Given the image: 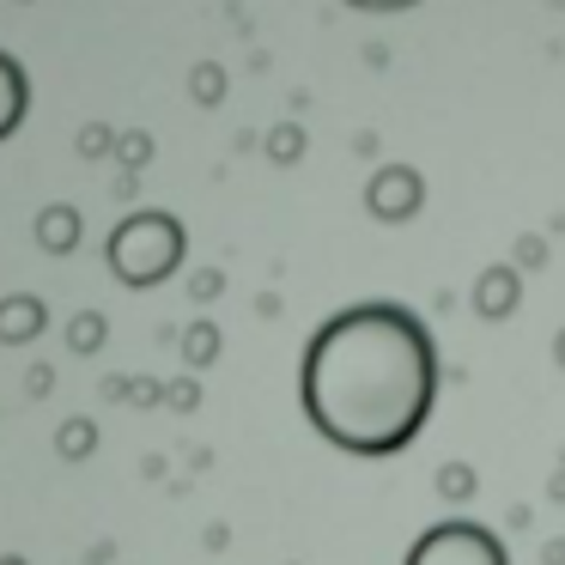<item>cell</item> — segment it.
<instances>
[{
	"label": "cell",
	"mask_w": 565,
	"mask_h": 565,
	"mask_svg": "<svg viewBox=\"0 0 565 565\" xmlns=\"http://www.w3.org/2000/svg\"><path fill=\"white\" fill-rule=\"evenodd\" d=\"M431 390H438L431 334L402 305L341 310L310 341L305 407L322 438L353 456H390L414 444L431 414Z\"/></svg>",
	"instance_id": "cell-1"
},
{
	"label": "cell",
	"mask_w": 565,
	"mask_h": 565,
	"mask_svg": "<svg viewBox=\"0 0 565 565\" xmlns=\"http://www.w3.org/2000/svg\"><path fill=\"white\" fill-rule=\"evenodd\" d=\"M407 565H504V547L480 523H444L431 535H419Z\"/></svg>",
	"instance_id": "cell-2"
},
{
	"label": "cell",
	"mask_w": 565,
	"mask_h": 565,
	"mask_svg": "<svg viewBox=\"0 0 565 565\" xmlns=\"http://www.w3.org/2000/svg\"><path fill=\"white\" fill-rule=\"evenodd\" d=\"M19 104H25V86H19V67L0 62V135L19 122Z\"/></svg>",
	"instance_id": "cell-3"
},
{
	"label": "cell",
	"mask_w": 565,
	"mask_h": 565,
	"mask_svg": "<svg viewBox=\"0 0 565 565\" xmlns=\"http://www.w3.org/2000/svg\"><path fill=\"white\" fill-rule=\"evenodd\" d=\"M359 7H407V0H359Z\"/></svg>",
	"instance_id": "cell-4"
}]
</instances>
